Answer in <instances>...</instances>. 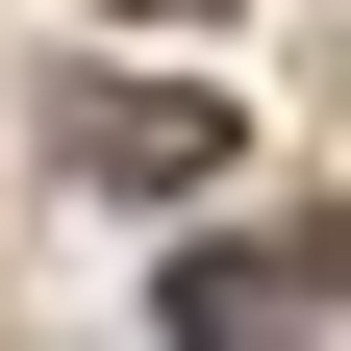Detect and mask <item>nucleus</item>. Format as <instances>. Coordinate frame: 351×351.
Wrapping results in <instances>:
<instances>
[{
  "label": "nucleus",
  "instance_id": "obj_1",
  "mask_svg": "<svg viewBox=\"0 0 351 351\" xmlns=\"http://www.w3.org/2000/svg\"><path fill=\"white\" fill-rule=\"evenodd\" d=\"M75 176L176 201V176H226V101H176V75H125V101H75Z\"/></svg>",
  "mask_w": 351,
  "mask_h": 351
},
{
  "label": "nucleus",
  "instance_id": "obj_2",
  "mask_svg": "<svg viewBox=\"0 0 351 351\" xmlns=\"http://www.w3.org/2000/svg\"><path fill=\"white\" fill-rule=\"evenodd\" d=\"M176 326H326V226H301V251H201Z\"/></svg>",
  "mask_w": 351,
  "mask_h": 351
}]
</instances>
